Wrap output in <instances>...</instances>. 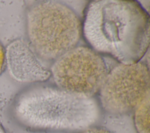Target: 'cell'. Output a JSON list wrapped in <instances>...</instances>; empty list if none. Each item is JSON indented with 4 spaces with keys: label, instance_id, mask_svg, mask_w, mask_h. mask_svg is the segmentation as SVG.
Masks as SVG:
<instances>
[{
    "label": "cell",
    "instance_id": "obj_8",
    "mask_svg": "<svg viewBox=\"0 0 150 133\" xmlns=\"http://www.w3.org/2000/svg\"><path fill=\"white\" fill-rule=\"evenodd\" d=\"M80 133H113V132L104 128L91 127L82 131Z\"/></svg>",
    "mask_w": 150,
    "mask_h": 133
},
{
    "label": "cell",
    "instance_id": "obj_4",
    "mask_svg": "<svg viewBox=\"0 0 150 133\" xmlns=\"http://www.w3.org/2000/svg\"><path fill=\"white\" fill-rule=\"evenodd\" d=\"M50 71L57 87L90 97L99 92L108 73L103 57L86 46H76L58 57Z\"/></svg>",
    "mask_w": 150,
    "mask_h": 133
},
{
    "label": "cell",
    "instance_id": "obj_6",
    "mask_svg": "<svg viewBox=\"0 0 150 133\" xmlns=\"http://www.w3.org/2000/svg\"><path fill=\"white\" fill-rule=\"evenodd\" d=\"M6 65L11 76L22 83H38L47 80L50 70L38 59L29 44L21 39L12 42L5 49Z\"/></svg>",
    "mask_w": 150,
    "mask_h": 133
},
{
    "label": "cell",
    "instance_id": "obj_9",
    "mask_svg": "<svg viewBox=\"0 0 150 133\" xmlns=\"http://www.w3.org/2000/svg\"><path fill=\"white\" fill-rule=\"evenodd\" d=\"M6 65L5 49L0 42V75L2 73Z\"/></svg>",
    "mask_w": 150,
    "mask_h": 133
},
{
    "label": "cell",
    "instance_id": "obj_10",
    "mask_svg": "<svg viewBox=\"0 0 150 133\" xmlns=\"http://www.w3.org/2000/svg\"><path fill=\"white\" fill-rule=\"evenodd\" d=\"M0 133H5V132L4 131V129H3L2 127L1 126V125H0Z\"/></svg>",
    "mask_w": 150,
    "mask_h": 133
},
{
    "label": "cell",
    "instance_id": "obj_7",
    "mask_svg": "<svg viewBox=\"0 0 150 133\" xmlns=\"http://www.w3.org/2000/svg\"><path fill=\"white\" fill-rule=\"evenodd\" d=\"M134 110V124L138 133H149V94Z\"/></svg>",
    "mask_w": 150,
    "mask_h": 133
},
{
    "label": "cell",
    "instance_id": "obj_3",
    "mask_svg": "<svg viewBox=\"0 0 150 133\" xmlns=\"http://www.w3.org/2000/svg\"><path fill=\"white\" fill-rule=\"evenodd\" d=\"M26 21L29 46L43 60H55L76 47L82 34L79 16L57 1L35 4L28 9Z\"/></svg>",
    "mask_w": 150,
    "mask_h": 133
},
{
    "label": "cell",
    "instance_id": "obj_5",
    "mask_svg": "<svg viewBox=\"0 0 150 133\" xmlns=\"http://www.w3.org/2000/svg\"><path fill=\"white\" fill-rule=\"evenodd\" d=\"M100 103L107 112L128 113L149 94V69L140 62L122 64L108 71L100 90Z\"/></svg>",
    "mask_w": 150,
    "mask_h": 133
},
{
    "label": "cell",
    "instance_id": "obj_1",
    "mask_svg": "<svg viewBox=\"0 0 150 133\" xmlns=\"http://www.w3.org/2000/svg\"><path fill=\"white\" fill-rule=\"evenodd\" d=\"M82 33L98 53L110 54L122 64L137 63L149 47V16L136 1H92Z\"/></svg>",
    "mask_w": 150,
    "mask_h": 133
},
{
    "label": "cell",
    "instance_id": "obj_2",
    "mask_svg": "<svg viewBox=\"0 0 150 133\" xmlns=\"http://www.w3.org/2000/svg\"><path fill=\"white\" fill-rule=\"evenodd\" d=\"M94 97L76 94L58 87L29 86L12 104V114L22 127L32 131H83L93 127L100 117Z\"/></svg>",
    "mask_w": 150,
    "mask_h": 133
}]
</instances>
